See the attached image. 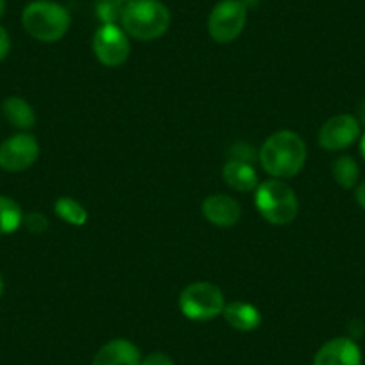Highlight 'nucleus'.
<instances>
[{"mask_svg":"<svg viewBox=\"0 0 365 365\" xmlns=\"http://www.w3.org/2000/svg\"><path fill=\"white\" fill-rule=\"evenodd\" d=\"M307 154V143L297 133L278 131L270 135L259 147L258 160L269 175L289 179L303 170Z\"/></svg>","mask_w":365,"mask_h":365,"instance_id":"1","label":"nucleus"},{"mask_svg":"<svg viewBox=\"0 0 365 365\" xmlns=\"http://www.w3.org/2000/svg\"><path fill=\"white\" fill-rule=\"evenodd\" d=\"M68 9L54 0H33L24 8L22 26L31 38L43 43L59 41L70 29Z\"/></svg>","mask_w":365,"mask_h":365,"instance_id":"2","label":"nucleus"},{"mask_svg":"<svg viewBox=\"0 0 365 365\" xmlns=\"http://www.w3.org/2000/svg\"><path fill=\"white\" fill-rule=\"evenodd\" d=\"M120 27L135 40H158L170 27V11L161 0H131L122 15Z\"/></svg>","mask_w":365,"mask_h":365,"instance_id":"3","label":"nucleus"},{"mask_svg":"<svg viewBox=\"0 0 365 365\" xmlns=\"http://www.w3.org/2000/svg\"><path fill=\"white\" fill-rule=\"evenodd\" d=\"M255 205L259 215L272 226H287L294 222L299 212L296 192L285 179H267L255 190Z\"/></svg>","mask_w":365,"mask_h":365,"instance_id":"4","label":"nucleus"},{"mask_svg":"<svg viewBox=\"0 0 365 365\" xmlns=\"http://www.w3.org/2000/svg\"><path fill=\"white\" fill-rule=\"evenodd\" d=\"M226 297L222 290L210 282H195L179 294V310L190 321L206 322L222 315Z\"/></svg>","mask_w":365,"mask_h":365,"instance_id":"5","label":"nucleus"},{"mask_svg":"<svg viewBox=\"0 0 365 365\" xmlns=\"http://www.w3.org/2000/svg\"><path fill=\"white\" fill-rule=\"evenodd\" d=\"M249 9L242 0H220L208 16V33L217 43H231L245 29Z\"/></svg>","mask_w":365,"mask_h":365,"instance_id":"6","label":"nucleus"},{"mask_svg":"<svg viewBox=\"0 0 365 365\" xmlns=\"http://www.w3.org/2000/svg\"><path fill=\"white\" fill-rule=\"evenodd\" d=\"M91 48H93V54L99 59V63L115 68V66H120L128 61L131 43H129V36L120 26L103 24L93 34Z\"/></svg>","mask_w":365,"mask_h":365,"instance_id":"7","label":"nucleus"},{"mask_svg":"<svg viewBox=\"0 0 365 365\" xmlns=\"http://www.w3.org/2000/svg\"><path fill=\"white\" fill-rule=\"evenodd\" d=\"M40 158V143L36 136L20 131L0 143V168L11 174L26 172Z\"/></svg>","mask_w":365,"mask_h":365,"instance_id":"8","label":"nucleus"},{"mask_svg":"<svg viewBox=\"0 0 365 365\" xmlns=\"http://www.w3.org/2000/svg\"><path fill=\"white\" fill-rule=\"evenodd\" d=\"M361 125L354 115L340 113L328 118L319 131V145L326 150H344L360 138Z\"/></svg>","mask_w":365,"mask_h":365,"instance_id":"9","label":"nucleus"},{"mask_svg":"<svg viewBox=\"0 0 365 365\" xmlns=\"http://www.w3.org/2000/svg\"><path fill=\"white\" fill-rule=\"evenodd\" d=\"M312 365H361V349L351 336H335L319 347Z\"/></svg>","mask_w":365,"mask_h":365,"instance_id":"10","label":"nucleus"},{"mask_svg":"<svg viewBox=\"0 0 365 365\" xmlns=\"http://www.w3.org/2000/svg\"><path fill=\"white\" fill-rule=\"evenodd\" d=\"M202 215L217 227H233L242 217L240 202L226 194H213L202 202Z\"/></svg>","mask_w":365,"mask_h":365,"instance_id":"11","label":"nucleus"},{"mask_svg":"<svg viewBox=\"0 0 365 365\" xmlns=\"http://www.w3.org/2000/svg\"><path fill=\"white\" fill-rule=\"evenodd\" d=\"M142 351L128 339H113L96 353L91 365H142Z\"/></svg>","mask_w":365,"mask_h":365,"instance_id":"12","label":"nucleus"},{"mask_svg":"<svg viewBox=\"0 0 365 365\" xmlns=\"http://www.w3.org/2000/svg\"><path fill=\"white\" fill-rule=\"evenodd\" d=\"M222 178L233 190L244 192V194L255 192L256 187L259 185L255 165L251 161L233 160V158H230L226 161V165H224Z\"/></svg>","mask_w":365,"mask_h":365,"instance_id":"13","label":"nucleus"},{"mask_svg":"<svg viewBox=\"0 0 365 365\" xmlns=\"http://www.w3.org/2000/svg\"><path fill=\"white\" fill-rule=\"evenodd\" d=\"M222 315L231 328L242 333L255 331L262 324V314H259L258 308L251 303H245V301L226 303Z\"/></svg>","mask_w":365,"mask_h":365,"instance_id":"14","label":"nucleus"},{"mask_svg":"<svg viewBox=\"0 0 365 365\" xmlns=\"http://www.w3.org/2000/svg\"><path fill=\"white\" fill-rule=\"evenodd\" d=\"M2 117L19 131H29L36 124L34 108L19 96H11L4 99V103H2Z\"/></svg>","mask_w":365,"mask_h":365,"instance_id":"15","label":"nucleus"},{"mask_svg":"<svg viewBox=\"0 0 365 365\" xmlns=\"http://www.w3.org/2000/svg\"><path fill=\"white\" fill-rule=\"evenodd\" d=\"M22 206L8 195H0V235H11L24 224Z\"/></svg>","mask_w":365,"mask_h":365,"instance_id":"16","label":"nucleus"},{"mask_svg":"<svg viewBox=\"0 0 365 365\" xmlns=\"http://www.w3.org/2000/svg\"><path fill=\"white\" fill-rule=\"evenodd\" d=\"M333 179L336 181V185L346 190H351L358 185V179H360V167H358L356 160L353 156H339L333 161Z\"/></svg>","mask_w":365,"mask_h":365,"instance_id":"17","label":"nucleus"},{"mask_svg":"<svg viewBox=\"0 0 365 365\" xmlns=\"http://www.w3.org/2000/svg\"><path fill=\"white\" fill-rule=\"evenodd\" d=\"M54 213L70 226H84L88 220L86 208L72 197H59L54 202Z\"/></svg>","mask_w":365,"mask_h":365,"instance_id":"18","label":"nucleus"},{"mask_svg":"<svg viewBox=\"0 0 365 365\" xmlns=\"http://www.w3.org/2000/svg\"><path fill=\"white\" fill-rule=\"evenodd\" d=\"M131 0H97L96 13L103 24H117L120 26L122 15Z\"/></svg>","mask_w":365,"mask_h":365,"instance_id":"19","label":"nucleus"},{"mask_svg":"<svg viewBox=\"0 0 365 365\" xmlns=\"http://www.w3.org/2000/svg\"><path fill=\"white\" fill-rule=\"evenodd\" d=\"M27 231L31 233H43V231L48 230V219L40 212H33V213H27L24 215V224Z\"/></svg>","mask_w":365,"mask_h":365,"instance_id":"20","label":"nucleus"},{"mask_svg":"<svg viewBox=\"0 0 365 365\" xmlns=\"http://www.w3.org/2000/svg\"><path fill=\"white\" fill-rule=\"evenodd\" d=\"M142 365H175L170 354L163 351H153L147 356L142 358Z\"/></svg>","mask_w":365,"mask_h":365,"instance_id":"21","label":"nucleus"},{"mask_svg":"<svg viewBox=\"0 0 365 365\" xmlns=\"http://www.w3.org/2000/svg\"><path fill=\"white\" fill-rule=\"evenodd\" d=\"M9 51H11V38H9L8 29L4 26H0V63L8 58Z\"/></svg>","mask_w":365,"mask_h":365,"instance_id":"22","label":"nucleus"},{"mask_svg":"<svg viewBox=\"0 0 365 365\" xmlns=\"http://www.w3.org/2000/svg\"><path fill=\"white\" fill-rule=\"evenodd\" d=\"M354 199H356L358 206L365 212V181H361L360 185H356V190H354Z\"/></svg>","mask_w":365,"mask_h":365,"instance_id":"23","label":"nucleus"},{"mask_svg":"<svg viewBox=\"0 0 365 365\" xmlns=\"http://www.w3.org/2000/svg\"><path fill=\"white\" fill-rule=\"evenodd\" d=\"M356 118H358V122H360V125H364V128H365V99L361 101L360 104H358Z\"/></svg>","mask_w":365,"mask_h":365,"instance_id":"24","label":"nucleus"},{"mask_svg":"<svg viewBox=\"0 0 365 365\" xmlns=\"http://www.w3.org/2000/svg\"><path fill=\"white\" fill-rule=\"evenodd\" d=\"M360 154H361V158H364V161H365V133L361 135V138H360Z\"/></svg>","mask_w":365,"mask_h":365,"instance_id":"25","label":"nucleus"},{"mask_svg":"<svg viewBox=\"0 0 365 365\" xmlns=\"http://www.w3.org/2000/svg\"><path fill=\"white\" fill-rule=\"evenodd\" d=\"M6 15V0H0V19H4Z\"/></svg>","mask_w":365,"mask_h":365,"instance_id":"26","label":"nucleus"},{"mask_svg":"<svg viewBox=\"0 0 365 365\" xmlns=\"http://www.w3.org/2000/svg\"><path fill=\"white\" fill-rule=\"evenodd\" d=\"M242 2H244V4H245V8H252V6H256V4H258V0H242Z\"/></svg>","mask_w":365,"mask_h":365,"instance_id":"27","label":"nucleus"},{"mask_svg":"<svg viewBox=\"0 0 365 365\" xmlns=\"http://www.w3.org/2000/svg\"><path fill=\"white\" fill-rule=\"evenodd\" d=\"M2 294H4V279L0 276V297H2Z\"/></svg>","mask_w":365,"mask_h":365,"instance_id":"28","label":"nucleus"}]
</instances>
